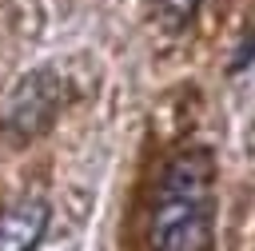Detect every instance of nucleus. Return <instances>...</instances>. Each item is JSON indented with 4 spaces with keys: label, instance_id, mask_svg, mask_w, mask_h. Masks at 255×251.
<instances>
[{
    "label": "nucleus",
    "instance_id": "nucleus-1",
    "mask_svg": "<svg viewBox=\"0 0 255 251\" xmlns=\"http://www.w3.org/2000/svg\"><path fill=\"white\" fill-rule=\"evenodd\" d=\"M211 183L215 163L207 151H179L159 179L151 207V251H207L211 243Z\"/></svg>",
    "mask_w": 255,
    "mask_h": 251
},
{
    "label": "nucleus",
    "instance_id": "nucleus-2",
    "mask_svg": "<svg viewBox=\"0 0 255 251\" xmlns=\"http://www.w3.org/2000/svg\"><path fill=\"white\" fill-rule=\"evenodd\" d=\"M48 203L24 195L0 211V251H36L48 231Z\"/></svg>",
    "mask_w": 255,
    "mask_h": 251
},
{
    "label": "nucleus",
    "instance_id": "nucleus-3",
    "mask_svg": "<svg viewBox=\"0 0 255 251\" xmlns=\"http://www.w3.org/2000/svg\"><path fill=\"white\" fill-rule=\"evenodd\" d=\"M199 4L203 0H155V20L163 24V32H179V28L191 24Z\"/></svg>",
    "mask_w": 255,
    "mask_h": 251
}]
</instances>
